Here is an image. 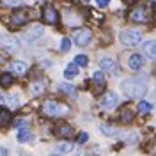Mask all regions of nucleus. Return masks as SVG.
Instances as JSON below:
<instances>
[{
	"instance_id": "9b49d317",
	"label": "nucleus",
	"mask_w": 156,
	"mask_h": 156,
	"mask_svg": "<svg viewBox=\"0 0 156 156\" xmlns=\"http://www.w3.org/2000/svg\"><path fill=\"white\" fill-rule=\"evenodd\" d=\"M115 105H117L115 92H107L105 96L101 98V107H103V108H114Z\"/></svg>"
},
{
	"instance_id": "f257e3e1",
	"label": "nucleus",
	"mask_w": 156,
	"mask_h": 156,
	"mask_svg": "<svg viewBox=\"0 0 156 156\" xmlns=\"http://www.w3.org/2000/svg\"><path fill=\"white\" fill-rule=\"evenodd\" d=\"M121 87H122V92L131 99H142L147 92L146 82L140 80V78H128V80L122 82Z\"/></svg>"
},
{
	"instance_id": "f3484780",
	"label": "nucleus",
	"mask_w": 156,
	"mask_h": 156,
	"mask_svg": "<svg viewBox=\"0 0 156 156\" xmlns=\"http://www.w3.org/2000/svg\"><path fill=\"white\" fill-rule=\"evenodd\" d=\"M41 34H43V27H41V25H34V27L30 29V32L27 34V36H25V37L29 39V41H34V39H37Z\"/></svg>"
},
{
	"instance_id": "7ed1b4c3",
	"label": "nucleus",
	"mask_w": 156,
	"mask_h": 156,
	"mask_svg": "<svg viewBox=\"0 0 156 156\" xmlns=\"http://www.w3.org/2000/svg\"><path fill=\"white\" fill-rule=\"evenodd\" d=\"M119 41H121L124 46H136V44H140V41H142V32H140V30H135V29L122 30V32L119 34Z\"/></svg>"
},
{
	"instance_id": "ddd939ff",
	"label": "nucleus",
	"mask_w": 156,
	"mask_h": 156,
	"mask_svg": "<svg viewBox=\"0 0 156 156\" xmlns=\"http://www.w3.org/2000/svg\"><path fill=\"white\" fill-rule=\"evenodd\" d=\"M55 135L60 136V138H68V136L73 135V128L69 126V124H58L55 128Z\"/></svg>"
},
{
	"instance_id": "bb28decb",
	"label": "nucleus",
	"mask_w": 156,
	"mask_h": 156,
	"mask_svg": "<svg viewBox=\"0 0 156 156\" xmlns=\"http://www.w3.org/2000/svg\"><path fill=\"white\" fill-rule=\"evenodd\" d=\"M60 90H62V92H68V94H71V96L76 94V92H75V87L69 85V83H62V85H60Z\"/></svg>"
},
{
	"instance_id": "c756f323",
	"label": "nucleus",
	"mask_w": 156,
	"mask_h": 156,
	"mask_svg": "<svg viewBox=\"0 0 156 156\" xmlns=\"http://www.w3.org/2000/svg\"><path fill=\"white\" fill-rule=\"evenodd\" d=\"M96 4L99 7H107L108 4H110V0H96Z\"/></svg>"
},
{
	"instance_id": "412c9836",
	"label": "nucleus",
	"mask_w": 156,
	"mask_h": 156,
	"mask_svg": "<svg viewBox=\"0 0 156 156\" xmlns=\"http://www.w3.org/2000/svg\"><path fill=\"white\" fill-rule=\"evenodd\" d=\"M9 119H11V115H9L7 110H0V128L7 126L9 124Z\"/></svg>"
},
{
	"instance_id": "9d476101",
	"label": "nucleus",
	"mask_w": 156,
	"mask_h": 156,
	"mask_svg": "<svg viewBox=\"0 0 156 156\" xmlns=\"http://www.w3.org/2000/svg\"><path fill=\"white\" fill-rule=\"evenodd\" d=\"M128 66L131 69H140L142 66H144V57L140 55V53H131L129 55V58H128Z\"/></svg>"
},
{
	"instance_id": "423d86ee",
	"label": "nucleus",
	"mask_w": 156,
	"mask_h": 156,
	"mask_svg": "<svg viewBox=\"0 0 156 156\" xmlns=\"http://www.w3.org/2000/svg\"><path fill=\"white\" fill-rule=\"evenodd\" d=\"M99 66H101L103 71H108V73H112V75H115V76L121 73V71H119V66H117V62L114 60V58H110V57L99 58Z\"/></svg>"
},
{
	"instance_id": "7c9ffc66",
	"label": "nucleus",
	"mask_w": 156,
	"mask_h": 156,
	"mask_svg": "<svg viewBox=\"0 0 156 156\" xmlns=\"http://www.w3.org/2000/svg\"><path fill=\"white\" fill-rule=\"evenodd\" d=\"M122 2H124V4H133L135 0H122Z\"/></svg>"
},
{
	"instance_id": "c85d7f7f",
	"label": "nucleus",
	"mask_w": 156,
	"mask_h": 156,
	"mask_svg": "<svg viewBox=\"0 0 156 156\" xmlns=\"http://www.w3.org/2000/svg\"><path fill=\"white\" fill-rule=\"evenodd\" d=\"M87 140H89V135L85 133V131H82V133L78 135V142H80V144H85Z\"/></svg>"
},
{
	"instance_id": "4be33fe9",
	"label": "nucleus",
	"mask_w": 156,
	"mask_h": 156,
	"mask_svg": "<svg viewBox=\"0 0 156 156\" xmlns=\"http://www.w3.org/2000/svg\"><path fill=\"white\" fill-rule=\"evenodd\" d=\"M18 140L20 142H29V140H32V133L27 131V129H20L18 131Z\"/></svg>"
},
{
	"instance_id": "6e6552de",
	"label": "nucleus",
	"mask_w": 156,
	"mask_h": 156,
	"mask_svg": "<svg viewBox=\"0 0 156 156\" xmlns=\"http://www.w3.org/2000/svg\"><path fill=\"white\" fill-rule=\"evenodd\" d=\"M43 18H44V21H46V23L55 25V23L58 21V14H57V11H55V7L46 5V7L43 9Z\"/></svg>"
},
{
	"instance_id": "2f4dec72",
	"label": "nucleus",
	"mask_w": 156,
	"mask_h": 156,
	"mask_svg": "<svg viewBox=\"0 0 156 156\" xmlns=\"http://www.w3.org/2000/svg\"><path fill=\"white\" fill-rule=\"evenodd\" d=\"M0 154H7V151L5 149H0Z\"/></svg>"
},
{
	"instance_id": "b1692460",
	"label": "nucleus",
	"mask_w": 156,
	"mask_h": 156,
	"mask_svg": "<svg viewBox=\"0 0 156 156\" xmlns=\"http://www.w3.org/2000/svg\"><path fill=\"white\" fill-rule=\"evenodd\" d=\"M11 83H12V75H9V73H4V75L0 76V85L9 87Z\"/></svg>"
},
{
	"instance_id": "cd10ccee",
	"label": "nucleus",
	"mask_w": 156,
	"mask_h": 156,
	"mask_svg": "<svg viewBox=\"0 0 156 156\" xmlns=\"http://www.w3.org/2000/svg\"><path fill=\"white\" fill-rule=\"evenodd\" d=\"M69 48H71V41H69L68 37H64L62 39V44H60V50H62V51H68Z\"/></svg>"
},
{
	"instance_id": "6ab92c4d",
	"label": "nucleus",
	"mask_w": 156,
	"mask_h": 156,
	"mask_svg": "<svg viewBox=\"0 0 156 156\" xmlns=\"http://www.w3.org/2000/svg\"><path fill=\"white\" fill-rule=\"evenodd\" d=\"M78 75V66L76 64H69L68 68H66V71H64V76L66 78H75Z\"/></svg>"
},
{
	"instance_id": "5701e85b",
	"label": "nucleus",
	"mask_w": 156,
	"mask_h": 156,
	"mask_svg": "<svg viewBox=\"0 0 156 156\" xmlns=\"http://www.w3.org/2000/svg\"><path fill=\"white\" fill-rule=\"evenodd\" d=\"M99 129H101V133H103V135H108V136L117 135V131L112 126H108V124H101V126H99Z\"/></svg>"
},
{
	"instance_id": "f03ea898",
	"label": "nucleus",
	"mask_w": 156,
	"mask_h": 156,
	"mask_svg": "<svg viewBox=\"0 0 156 156\" xmlns=\"http://www.w3.org/2000/svg\"><path fill=\"white\" fill-rule=\"evenodd\" d=\"M69 112V107L64 105V103H58L55 99H48L44 105H43V114L48 117H60V115H66Z\"/></svg>"
},
{
	"instance_id": "0eeeda50",
	"label": "nucleus",
	"mask_w": 156,
	"mask_h": 156,
	"mask_svg": "<svg viewBox=\"0 0 156 156\" xmlns=\"http://www.w3.org/2000/svg\"><path fill=\"white\" fill-rule=\"evenodd\" d=\"M29 21V16L25 14V11H16V12H12L9 18V23L11 27H14V29H18V27H21V25H25Z\"/></svg>"
},
{
	"instance_id": "a878e982",
	"label": "nucleus",
	"mask_w": 156,
	"mask_h": 156,
	"mask_svg": "<svg viewBox=\"0 0 156 156\" xmlns=\"http://www.w3.org/2000/svg\"><path fill=\"white\" fill-rule=\"evenodd\" d=\"M75 64H76V66H87L89 58L85 57V55H76V57H75Z\"/></svg>"
},
{
	"instance_id": "393cba45",
	"label": "nucleus",
	"mask_w": 156,
	"mask_h": 156,
	"mask_svg": "<svg viewBox=\"0 0 156 156\" xmlns=\"http://www.w3.org/2000/svg\"><path fill=\"white\" fill-rule=\"evenodd\" d=\"M151 108H153V107H151V103H147V101H144V99L138 103V112H142V114L151 112Z\"/></svg>"
},
{
	"instance_id": "dca6fc26",
	"label": "nucleus",
	"mask_w": 156,
	"mask_h": 156,
	"mask_svg": "<svg viewBox=\"0 0 156 156\" xmlns=\"http://www.w3.org/2000/svg\"><path fill=\"white\" fill-rule=\"evenodd\" d=\"M92 78H94V82H96V85H98L96 92H101L103 87H105V75H103V71H96Z\"/></svg>"
},
{
	"instance_id": "20e7f679",
	"label": "nucleus",
	"mask_w": 156,
	"mask_h": 156,
	"mask_svg": "<svg viewBox=\"0 0 156 156\" xmlns=\"http://www.w3.org/2000/svg\"><path fill=\"white\" fill-rule=\"evenodd\" d=\"M0 46H2L4 50H7L9 53H16V51L20 50V43L14 37L4 34V36H0Z\"/></svg>"
},
{
	"instance_id": "4468645a",
	"label": "nucleus",
	"mask_w": 156,
	"mask_h": 156,
	"mask_svg": "<svg viewBox=\"0 0 156 156\" xmlns=\"http://www.w3.org/2000/svg\"><path fill=\"white\" fill-rule=\"evenodd\" d=\"M9 69L12 73H16V75H25L27 69H29V66H27L25 62H21V60H16V62H12L9 66Z\"/></svg>"
},
{
	"instance_id": "aec40b11",
	"label": "nucleus",
	"mask_w": 156,
	"mask_h": 156,
	"mask_svg": "<svg viewBox=\"0 0 156 156\" xmlns=\"http://www.w3.org/2000/svg\"><path fill=\"white\" fill-rule=\"evenodd\" d=\"M133 112L131 110H128V108H124V110H121V121L122 122H131L133 121Z\"/></svg>"
},
{
	"instance_id": "39448f33",
	"label": "nucleus",
	"mask_w": 156,
	"mask_h": 156,
	"mask_svg": "<svg viewBox=\"0 0 156 156\" xmlns=\"http://www.w3.org/2000/svg\"><path fill=\"white\" fill-rule=\"evenodd\" d=\"M90 39H92V32L89 29H80L75 32V37H73V41H75V44H78V46H85V44H89L90 43Z\"/></svg>"
},
{
	"instance_id": "1a4fd4ad",
	"label": "nucleus",
	"mask_w": 156,
	"mask_h": 156,
	"mask_svg": "<svg viewBox=\"0 0 156 156\" xmlns=\"http://www.w3.org/2000/svg\"><path fill=\"white\" fill-rule=\"evenodd\" d=\"M129 18H131V21H136V23H146L149 16H147V11L144 7H136V9L131 11Z\"/></svg>"
},
{
	"instance_id": "a211bd4d",
	"label": "nucleus",
	"mask_w": 156,
	"mask_h": 156,
	"mask_svg": "<svg viewBox=\"0 0 156 156\" xmlns=\"http://www.w3.org/2000/svg\"><path fill=\"white\" fill-rule=\"evenodd\" d=\"M55 151L57 153H69V151H73V142H60V144H57Z\"/></svg>"
},
{
	"instance_id": "2eb2a0df",
	"label": "nucleus",
	"mask_w": 156,
	"mask_h": 156,
	"mask_svg": "<svg viewBox=\"0 0 156 156\" xmlns=\"http://www.w3.org/2000/svg\"><path fill=\"white\" fill-rule=\"evenodd\" d=\"M119 136H121L126 144H136V142H138V135L133 133V131H122Z\"/></svg>"
},
{
	"instance_id": "f8f14e48",
	"label": "nucleus",
	"mask_w": 156,
	"mask_h": 156,
	"mask_svg": "<svg viewBox=\"0 0 156 156\" xmlns=\"http://www.w3.org/2000/svg\"><path fill=\"white\" fill-rule=\"evenodd\" d=\"M142 50H144L146 57H149V58H153V60H156V41H147V43H144Z\"/></svg>"
}]
</instances>
